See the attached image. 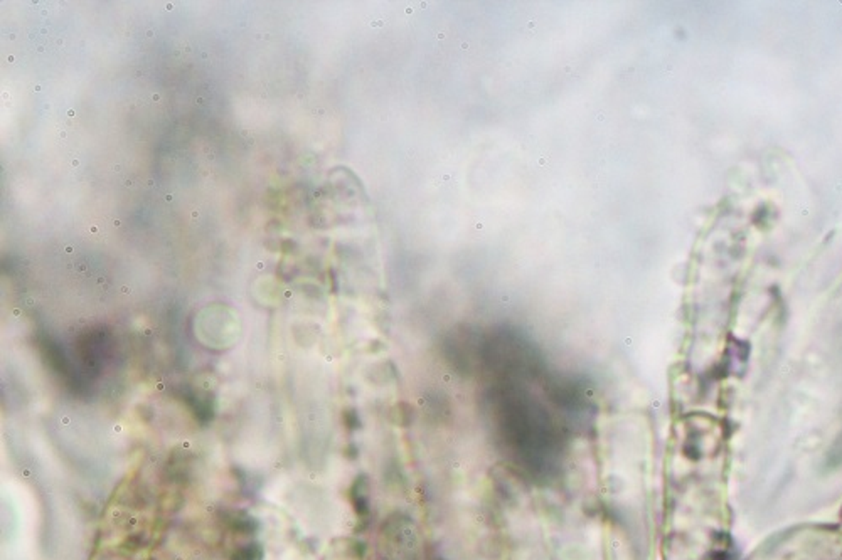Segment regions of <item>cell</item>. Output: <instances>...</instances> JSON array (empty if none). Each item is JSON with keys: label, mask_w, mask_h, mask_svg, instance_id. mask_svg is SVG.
Segmentation results:
<instances>
[{"label": "cell", "mask_w": 842, "mask_h": 560, "mask_svg": "<svg viewBox=\"0 0 842 560\" xmlns=\"http://www.w3.org/2000/svg\"><path fill=\"white\" fill-rule=\"evenodd\" d=\"M261 557H263V552H261L260 545L253 543V545H247L237 550L233 555V560H261Z\"/></svg>", "instance_id": "6da1fadb"}]
</instances>
